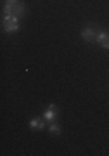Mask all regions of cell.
<instances>
[{
  "label": "cell",
  "instance_id": "6",
  "mask_svg": "<svg viewBox=\"0 0 109 156\" xmlns=\"http://www.w3.org/2000/svg\"><path fill=\"white\" fill-rule=\"evenodd\" d=\"M44 120H45V118H44ZM44 120H42V118H31V120H30V128H33V130H37V128L42 130V128L45 127Z\"/></svg>",
  "mask_w": 109,
  "mask_h": 156
},
{
  "label": "cell",
  "instance_id": "5",
  "mask_svg": "<svg viewBox=\"0 0 109 156\" xmlns=\"http://www.w3.org/2000/svg\"><path fill=\"white\" fill-rule=\"evenodd\" d=\"M55 116H57V106H55V104H50V106L47 108V111L44 113V118L50 123V122L55 120Z\"/></svg>",
  "mask_w": 109,
  "mask_h": 156
},
{
  "label": "cell",
  "instance_id": "1",
  "mask_svg": "<svg viewBox=\"0 0 109 156\" xmlns=\"http://www.w3.org/2000/svg\"><path fill=\"white\" fill-rule=\"evenodd\" d=\"M2 26L7 33H16L19 30V17L14 14H4L2 16Z\"/></svg>",
  "mask_w": 109,
  "mask_h": 156
},
{
  "label": "cell",
  "instance_id": "7",
  "mask_svg": "<svg viewBox=\"0 0 109 156\" xmlns=\"http://www.w3.org/2000/svg\"><path fill=\"white\" fill-rule=\"evenodd\" d=\"M49 130H50V134H55V135H59V134H61V127H59V125H57L55 122H50Z\"/></svg>",
  "mask_w": 109,
  "mask_h": 156
},
{
  "label": "cell",
  "instance_id": "2",
  "mask_svg": "<svg viewBox=\"0 0 109 156\" xmlns=\"http://www.w3.org/2000/svg\"><path fill=\"white\" fill-rule=\"evenodd\" d=\"M26 11L28 9H26L24 4H5V5H4V14H14V16H17L19 19L24 17Z\"/></svg>",
  "mask_w": 109,
  "mask_h": 156
},
{
  "label": "cell",
  "instance_id": "8",
  "mask_svg": "<svg viewBox=\"0 0 109 156\" xmlns=\"http://www.w3.org/2000/svg\"><path fill=\"white\" fill-rule=\"evenodd\" d=\"M5 4H19V0H5Z\"/></svg>",
  "mask_w": 109,
  "mask_h": 156
},
{
  "label": "cell",
  "instance_id": "3",
  "mask_svg": "<svg viewBox=\"0 0 109 156\" xmlns=\"http://www.w3.org/2000/svg\"><path fill=\"white\" fill-rule=\"evenodd\" d=\"M82 38L85 40V42H93V40L97 38V31H95V28H92V26L83 28L82 30Z\"/></svg>",
  "mask_w": 109,
  "mask_h": 156
},
{
  "label": "cell",
  "instance_id": "4",
  "mask_svg": "<svg viewBox=\"0 0 109 156\" xmlns=\"http://www.w3.org/2000/svg\"><path fill=\"white\" fill-rule=\"evenodd\" d=\"M95 42H97L102 49H109V31H99Z\"/></svg>",
  "mask_w": 109,
  "mask_h": 156
}]
</instances>
